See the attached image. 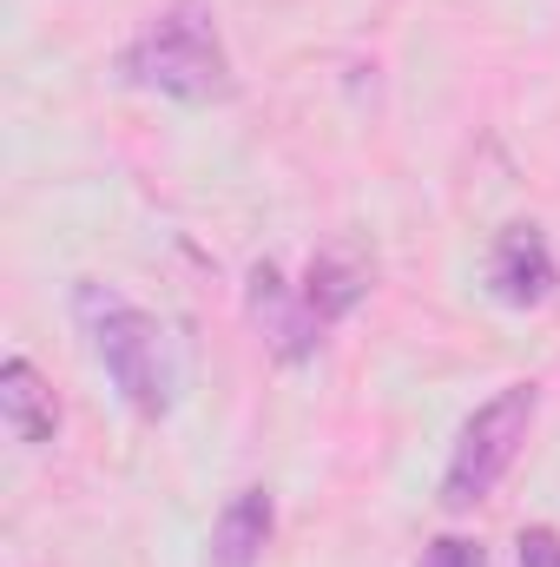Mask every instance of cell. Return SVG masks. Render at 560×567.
<instances>
[{
    "label": "cell",
    "mask_w": 560,
    "mask_h": 567,
    "mask_svg": "<svg viewBox=\"0 0 560 567\" xmlns=\"http://www.w3.org/2000/svg\"><path fill=\"white\" fill-rule=\"evenodd\" d=\"M0 423H7L13 442H27V449H46L60 435V403H53L46 377L27 357H7L0 363Z\"/></svg>",
    "instance_id": "obj_6"
},
{
    "label": "cell",
    "mask_w": 560,
    "mask_h": 567,
    "mask_svg": "<svg viewBox=\"0 0 560 567\" xmlns=\"http://www.w3.org/2000/svg\"><path fill=\"white\" fill-rule=\"evenodd\" d=\"M245 297H251V323L265 330V343L278 350V363H303V357L323 343V323L310 317L303 290H297V284H283L278 265H258Z\"/></svg>",
    "instance_id": "obj_5"
},
{
    "label": "cell",
    "mask_w": 560,
    "mask_h": 567,
    "mask_svg": "<svg viewBox=\"0 0 560 567\" xmlns=\"http://www.w3.org/2000/svg\"><path fill=\"white\" fill-rule=\"evenodd\" d=\"M120 73H126V86L158 93V100H178V106H218V100L238 93L231 53H225V40H218V13H211L205 0H172V7H158L139 33L126 40Z\"/></svg>",
    "instance_id": "obj_2"
},
{
    "label": "cell",
    "mask_w": 560,
    "mask_h": 567,
    "mask_svg": "<svg viewBox=\"0 0 560 567\" xmlns=\"http://www.w3.org/2000/svg\"><path fill=\"white\" fill-rule=\"evenodd\" d=\"M73 317L86 330V350L100 357V370L113 377V390L139 410L145 423L172 416L178 410V390H185V357H178V337L158 310L133 303L126 290L86 278L73 290Z\"/></svg>",
    "instance_id": "obj_1"
},
{
    "label": "cell",
    "mask_w": 560,
    "mask_h": 567,
    "mask_svg": "<svg viewBox=\"0 0 560 567\" xmlns=\"http://www.w3.org/2000/svg\"><path fill=\"white\" fill-rule=\"evenodd\" d=\"M297 290H303L310 317H317V323L330 330L336 317H350V310L363 303L370 278H363V265H356V258H336V251H330V258H317V265L303 271V284H297Z\"/></svg>",
    "instance_id": "obj_8"
},
{
    "label": "cell",
    "mask_w": 560,
    "mask_h": 567,
    "mask_svg": "<svg viewBox=\"0 0 560 567\" xmlns=\"http://www.w3.org/2000/svg\"><path fill=\"white\" fill-rule=\"evenodd\" d=\"M521 567H560V548L548 528H535V535H521Z\"/></svg>",
    "instance_id": "obj_10"
},
{
    "label": "cell",
    "mask_w": 560,
    "mask_h": 567,
    "mask_svg": "<svg viewBox=\"0 0 560 567\" xmlns=\"http://www.w3.org/2000/svg\"><path fill=\"white\" fill-rule=\"evenodd\" d=\"M271 528H278V508L265 488H238L211 528V567H258L271 548Z\"/></svg>",
    "instance_id": "obj_7"
},
{
    "label": "cell",
    "mask_w": 560,
    "mask_h": 567,
    "mask_svg": "<svg viewBox=\"0 0 560 567\" xmlns=\"http://www.w3.org/2000/svg\"><path fill=\"white\" fill-rule=\"evenodd\" d=\"M488 284H495V297H501L508 310H535V303L554 297L560 265H554V251H548V238H541V225H508V231L495 238V251H488Z\"/></svg>",
    "instance_id": "obj_4"
},
{
    "label": "cell",
    "mask_w": 560,
    "mask_h": 567,
    "mask_svg": "<svg viewBox=\"0 0 560 567\" xmlns=\"http://www.w3.org/2000/svg\"><path fill=\"white\" fill-rule=\"evenodd\" d=\"M535 410H541V390H535V383H508V390H495V396L462 423L455 449H448V468H442V508H448V515H468L475 502L495 495V482L508 475V462H515L521 442H528Z\"/></svg>",
    "instance_id": "obj_3"
},
{
    "label": "cell",
    "mask_w": 560,
    "mask_h": 567,
    "mask_svg": "<svg viewBox=\"0 0 560 567\" xmlns=\"http://www.w3.org/2000/svg\"><path fill=\"white\" fill-rule=\"evenodd\" d=\"M422 567H488V548L468 542V535H442L422 548Z\"/></svg>",
    "instance_id": "obj_9"
}]
</instances>
